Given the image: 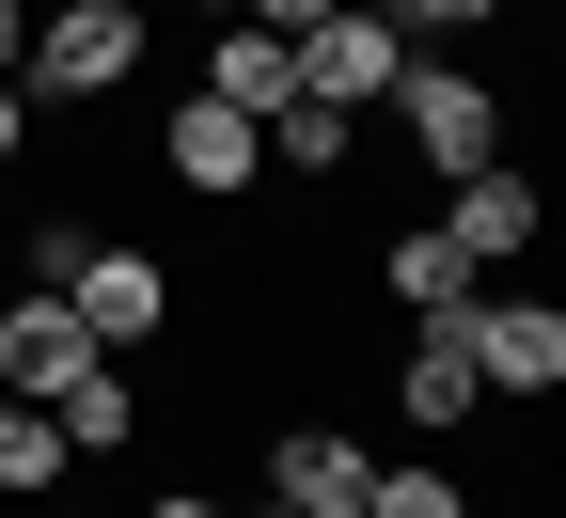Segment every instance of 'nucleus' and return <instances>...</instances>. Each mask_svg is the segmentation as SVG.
<instances>
[{
	"mask_svg": "<svg viewBox=\"0 0 566 518\" xmlns=\"http://www.w3.org/2000/svg\"><path fill=\"white\" fill-rule=\"evenodd\" d=\"M205 17H237V0H205Z\"/></svg>",
	"mask_w": 566,
	"mask_h": 518,
	"instance_id": "5701e85b",
	"label": "nucleus"
},
{
	"mask_svg": "<svg viewBox=\"0 0 566 518\" xmlns=\"http://www.w3.org/2000/svg\"><path fill=\"white\" fill-rule=\"evenodd\" d=\"M17 63H32V0H0V80H17Z\"/></svg>",
	"mask_w": 566,
	"mask_h": 518,
	"instance_id": "aec40b11",
	"label": "nucleus"
},
{
	"mask_svg": "<svg viewBox=\"0 0 566 518\" xmlns=\"http://www.w3.org/2000/svg\"><path fill=\"white\" fill-rule=\"evenodd\" d=\"M32 283H48L95 346H158V330H174V267H158V252H111L95 220H48V236H32Z\"/></svg>",
	"mask_w": 566,
	"mask_h": 518,
	"instance_id": "f257e3e1",
	"label": "nucleus"
},
{
	"mask_svg": "<svg viewBox=\"0 0 566 518\" xmlns=\"http://www.w3.org/2000/svg\"><path fill=\"white\" fill-rule=\"evenodd\" d=\"M63 472H80V456H63V424H48L32 393H0V503H48Z\"/></svg>",
	"mask_w": 566,
	"mask_h": 518,
	"instance_id": "4468645a",
	"label": "nucleus"
},
{
	"mask_svg": "<svg viewBox=\"0 0 566 518\" xmlns=\"http://www.w3.org/2000/svg\"><path fill=\"white\" fill-rule=\"evenodd\" d=\"M394 409H409L424 440H457V424L488 409V378H472V330H457V315H424V330L394 346Z\"/></svg>",
	"mask_w": 566,
	"mask_h": 518,
	"instance_id": "6e6552de",
	"label": "nucleus"
},
{
	"mask_svg": "<svg viewBox=\"0 0 566 518\" xmlns=\"http://www.w3.org/2000/svg\"><path fill=\"white\" fill-rule=\"evenodd\" d=\"M17 141H32V80H0V173H17Z\"/></svg>",
	"mask_w": 566,
	"mask_h": 518,
	"instance_id": "6ab92c4d",
	"label": "nucleus"
},
{
	"mask_svg": "<svg viewBox=\"0 0 566 518\" xmlns=\"http://www.w3.org/2000/svg\"><path fill=\"white\" fill-rule=\"evenodd\" d=\"M363 518H472V487H457V472H409V456H378V472H363Z\"/></svg>",
	"mask_w": 566,
	"mask_h": 518,
	"instance_id": "dca6fc26",
	"label": "nucleus"
},
{
	"mask_svg": "<svg viewBox=\"0 0 566 518\" xmlns=\"http://www.w3.org/2000/svg\"><path fill=\"white\" fill-rule=\"evenodd\" d=\"M472 283H488V267L441 236V220H394V236H378V299H394L409 330H424V315H472Z\"/></svg>",
	"mask_w": 566,
	"mask_h": 518,
	"instance_id": "9d476101",
	"label": "nucleus"
},
{
	"mask_svg": "<svg viewBox=\"0 0 566 518\" xmlns=\"http://www.w3.org/2000/svg\"><path fill=\"white\" fill-rule=\"evenodd\" d=\"M237 17H252V32H283V47H300V32L331 17V0H237Z\"/></svg>",
	"mask_w": 566,
	"mask_h": 518,
	"instance_id": "a211bd4d",
	"label": "nucleus"
},
{
	"mask_svg": "<svg viewBox=\"0 0 566 518\" xmlns=\"http://www.w3.org/2000/svg\"><path fill=\"white\" fill-rule=\"evenodd\" d=\"M252 141H268L283 173H346V141H363V110H315V95H283V110H268Z\"/></svg>",
	"mask_w": 566,
	"mask_h": 518,
	"instance_id": "2eb2a0df",
	"label": "nucleus"
},
{
	"mask_svg": "<svg viewBox=\"0 0 566 518\" xmlns=\"http://www.w3.org/2000/svg\"><path fill=\"white\" fill-rule=\"evenodd\" d=\"M95 361H111V346H95L80 315H63L48 283H17V299H0V393H32V409H48L63 378H95Z\"/></svg>",
	"mask_w": 566,
	"mask_h": 518,
	"instance_id": "0eeeda50",
	"label": "nucleus"
},
{
	"mask_svg": "<svg viewBox=\"0 0 566 518\" xmlns=\"http://www.w3.org/2000/svg\"><path fill=\"white\" fill-rule=\"evenodd\" d=\"M535 220H551L535 173H520V158H488V173H457V220H441V236H457L472 267H520V252H535Z\"/></svg>",
	"mask_w": 566,
	"mask_h": 518,
	"instance_id": "9b49d317",
	"label": "nucleus"
},
{
	"mask_svg": "<svg viewBox=\"0 0 566 518\" xmlns=\"http://www.w3.org/2000/svg\"><path fill=\"white\" fill-rule=\"evenodd\" d=\"M394 126H409V158L424 173H488L504 158V95L472 80V63H394V95H378Z\"/></svg>",
	"mask_w": 566,
	"mask_h": 518,
	"instance_id": "7ed1b4c3",
	"label": "nucleus"
},
{
	"mask_svg": "<svg viewBox=\"0 0 566 518\" xmlns=\"http://www.w3.org/2000/svg\"><path fill=\"white\" fill-rule=\"evenodd\" d=\"M283 63H300V95H315V110H363V126H378V95H394L409 32H394V17H346V0H331V17L283 47Z\"/></svg>",
	"mask_w": 566,
	"mask_h": 518,
	"instance_id": "20e7f679",
	"label": "nucleus"
},
{
	"mask_svg": "<svg viewBox=\"0 0 566 518\" xmlns=\"http://www.w3.org/2000/svg\"><path fill=\"white\" fill-rule=\"evenodd\" d=\"M205 95H221V110H283V95H300V63H283V32H252V17H221V47H205Z\"/></svg>",
	"mask_w": 566,
	"mask_h": 518,
	"instance_id": "f8f14e48",
	"label": "nucleus"
},
{
	"mask_svg": "<svg viewBox=\"0 0 566 518\" xmlns=\"http://www.w3.org/2000/svg\"><path fill=\"white\" fill-rule=\"evenodd\" d=\"M363 440H346V424H283L268 440V503H300V518H363Z\"/></svg>",
	"mask_w": 566,
	"mask_h": 518,
	"instance_id": "1a4fd4ad",
	"label": "nucleus"
},
{
	"mask_svg": "<svg viewBox=\"0 0 566 518\" xmlns=\"http://www.w3.org/2000/svg\"><path fill=\"white\" fill-rule=\"evenodd\" d=\"M237 518H300V503H237Z\"/></svg>",
	"mask_w": 566,
	"mask_h": 518,
	"instance_id": "4be33fe9",
	"label": "nucleus"
},
{
	"mask_svg": "<svg viewBox=\"0 0 566 518\" xmlns=\"http://www.w3.org/2000/svg\"><path fill=\"white\" fill-rule=\"evenodd\" d=\"M488 17H520V0H394V32H488Z\"/></svg>",
	"mask_w": 566,
	"mask_h": 518,
	"instance_id": "f3484780",
	"label": "nucleus"
},
{
	"mask_svg": "<svg viewBox=\"0 0 566 518\" xmlns=\"http://www.w3.org/2000/svg\"><path fill=\"white\" fill-rule=\"evenodd\" d=\"M457 330H472V378L488 393H566V315L551 299H488V283H472Z\"/></svg>",
	"mask_w": 566,
	"mask_h": 518,
	"instance_id": "423d86ee",
	"label": "nucleus"
},
{
	"mask_svg": "<svg viewBox=\"0 0 566 518\" xmlns=\"http://www.w3.org/2000/svg\"><path fill=\"white\" fill-rule=\"evenodd\" d=\"M142 518H237V503H189V487H158V503H142Z\"/></svg>",
	"mask_w": 566,
	"mask_h": 518,
	"instance_id": "412c9836",
	"label": "nucleus"
},
{
	"mask_svg": "<svg viewBox=\"0 0 566 518\" xmlns=\"http://www.w3.org/2000/svg\"><path fill=\"white\" fill-rule=\"evenodd\" d=\"M48 424H63V456H126V440H142V378H111V361H95V378L48 393Z\"/></svg>",
	"mask_w": 566,
	"mask_h": 518,
	"instance_id": "ddd939ff",
	"label": "nucleus"
},
{
	"mask_svg": "<svg viewBox=\"0 0 566 518\" xmlns=\"http://www.w3.org/2000/svg\"><path fill=\"white\" fill-rule=\"evenodd\" d=\"M17 80H32V110H95V95H126V80H142V0H48Z\"/></svg>",
	"mask_w": 566,
	"mask_h": 518,
	"instance_id": "f03ea898",
	"label": "nucleus"
},
{
	"mask_svg": "<svg viewBox=\"0 0 566 518\" xmlns=\"http://www.w3.org/2000/svg\"><path fill=\"white\" fill-rule=\"evenodd\" d=\"M158 173H174L189 204H237V189L268 173V141H252V110H221V95H205V80H189V95L158 110Z\"/></svg>",
	"mask_w": 566,
	"mask_h": 518,
	"instance_id": "39448f33",
	"label": "nucleus"
}]
</instances>
